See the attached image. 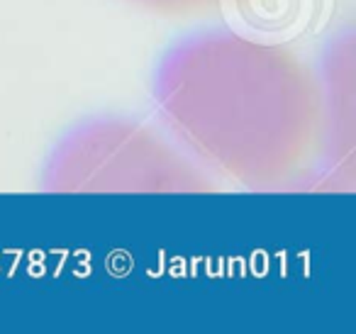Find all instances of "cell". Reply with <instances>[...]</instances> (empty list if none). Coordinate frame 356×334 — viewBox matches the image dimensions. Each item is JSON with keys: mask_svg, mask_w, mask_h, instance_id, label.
<instances>
[]
</instances>
